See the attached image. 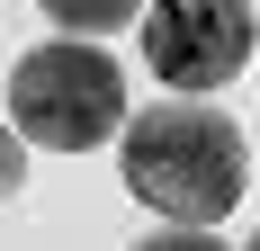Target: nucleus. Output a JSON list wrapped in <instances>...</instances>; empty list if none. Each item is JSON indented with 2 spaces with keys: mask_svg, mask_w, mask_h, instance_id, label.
Returning <instances> with one entry per match:
<instances>
[{
  "mask_svg": "<svg viewBox=\"0 0 260 251\" xmlns=\"http://www.w3.org/2000/svg\"><path fill=\"white\" fill-rule=\"evenodd\" d=\"M9 125L45 152H90L126 125V72L90 36H54L9 72Z\"/></svg>",
  "mask_w": 260,
  "mask_h": 251,
  "instance_id": "2",
  "label": "nucleus"
},
{
  "mask_svg": "<svg viewBox=\"0 0 260 251\" xmlns=\"http://www.w3.org/2000/svg\"><path fill=\"white\" fill-rule=\"evenodd\" d=\"M63 36H108V27H135L144 18V0H36Z\"/></svg>",
  "mask_w": 260,
  "mask_h": 251,
  "instance_id": "4",
  "label": "nucleus"
},
{
  "mask_svg": "<svg viewBox=\"0 0 260 251\" xmlns=\"http://www.w3.org/2000/svg\"><path fill=\"white\" fill-rule=\"evenodd\" d=\"M126 189L153 206L161 225H224L242 198V125L207 99H161V108H135L126 125Z\"/></svg>",
  "mask_w": 260,
  "mask_h": 251,
  "instance_id": "1",
  "label": "nucleus"
},
{
  "mask_svg": "<svg viewBox=\"0 0 260 251\" xmlns=\"http://www.w3.org/2000/svg\"><path fill=\"white\" fill-rule=\"evenodd\" d=\"M251 0H144V63H153L180 99L224 90L251 63Z\"/></svg>",
  "mask_w": 260,
  "mask_h": 251,
  "instance_id": "3",
  "label": "nucleus"
},
{
  "mask_svg": "<svg viewBox=\"0 0 260 251\" xmlns=\"http://www.w3.org/2000/svg\"><path fill=\"white\" fill-rule=\"evenodd\" d=\"M251 251H260V233H251Z\"/></svg>",
  "mask_w": 260,
  "mask_h": 251,
  "instance_id": "7",
  "label": "nucleus"
},
{
  "mask_svg": "<svg viewBox=\"0 0 260 251\" xmlns=\"http://www.w3.org/2000/svg\"><path fill=\"white\" fill-rule=\"evenodd\" d=\"M135 251H224L207 225H171V233H153V242H135Z\"/></svg>",
  "mask_w": 260,
  "mask_h": 251,
  "instance_id": "6",
  "label": "nucleus"
},
{
  "mask_svg": "<svg viewBox=\"0 0 260 251\" xmlns=\"http://www.w3.org/2000/svg\"><path fill=\"white\" fill-rule=\"evenodd\" d=\"M18 179H27V135L0 117V198H18Z\"/></svg>",
  "mask_w": 260,
  "mask_h": 251,
  "instance_id": "5",
  "label": "nucleus"
}]
</instances>
